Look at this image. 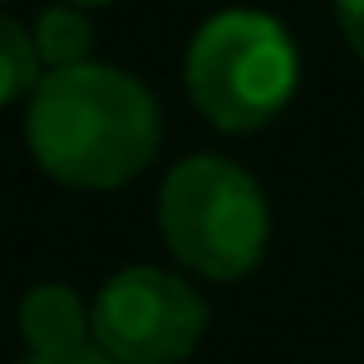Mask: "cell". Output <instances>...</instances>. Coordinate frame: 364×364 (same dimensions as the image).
<instances>
[{
	"label": "cell",
	"mask_w": 364,
	"mask_h": 364,
	"mask_svg": "<svg viewBox=\"0 0 364 364\" xmlns=\"http://www.w3.org/2000/svg\"><path fill=\"white\" fill-rule=\"evenodd\" d=\"M25 143L45 178L74 192H114L143 178L163 148L153 89L119 64L45 74L25 99Z\"/></svg>",
	"instance_id": "6da1fadb"
},
{
	"label": "cell",
	"mask_w": 364,
	"mask_h": 364,
	"mask_svg": "<svg viewBox=\"0 0 364 364\" xmlns=\"http://www.w3.org/2000/svg\"><path fill=\"white\" fill-rule=\"evenodd\" d=\"M182 84L217 133H256L291 109L301 89V50L276 15L232 5L192 30Z\"/></svg>",
	"instance_id": "7a4b0ae2"
},
{
	"label": "cell",
	"mask_w": 364,
	"mask_h": 364,
	"mask_svg": "<svg viewBox=\"0 0 364 364\" xmlns=\"http://www.w3.org/2000/svg\"><path fill=\"white\" fill-rule=\"evenodd\" d=\"M158 232L202 281H246L271 246V202L261 182L227 153H192L158 187Z\"/></svg>",
	"instance_id": "3957f363"
},
{
	"label": "cell",
	"mask_w": 364,
	"mask_h": 364,
	"mask_svg": "<svg viewBox=\"0 0 364 364\" xmlns=\"http://www.w3.org/2000/svg\"><path fill=\"white\" fill-rule=\"evenodd\" d=\"M94 310V350L119 364H182L197 355L207 335V301L202 291L163 266H123L114 271Z\"/></svg>",
	"instance_id": "277c9868"
},
{
	"label": "cell",
	"mask_w": 364,
	"mask_h": 364,
	"mask_svg": "<svg viewBox=\"0 0 364 364\" xmlns=\"http://www.w3.org/2000/svg\"><path fill=\"white\" fill-rule=\"evenodd\" d=\"M15 325H20L25 350L40 355V360H60V355L94 350V310H89V301L74 286H64V281L30 286L20 296Z\"/></svg>",
	"instance_id": "5b68a950"
},
{
	"label": "cell",
	"mask_w": 364,
	"mask_h": 364,
	"mask_svg": "<svg viewBox=\"0 0 364 364\" xmlns=\"http://www.w3.org/2000/svg\"><path fill=\"white\" fill-rule=\"evenodd\" d=\"M35 35V55L45 64V74H60V69H79V64L94 60V25H89V10L79 5H45L30 25Z\"/></svg>",
	"instance_id": "8992f818"
},
{
	"label": "cell",
	"mask_w": 364,
	"mask_h": 364,
	"mask_svg": "<svg viewBox=\"0 0 364 364\" xmlns=\"http://www.w3.org/2000/svg\"><path fill=\"white\" fill-rule=\"evenodd\" d=\"M40 79H45V64L35 55V35L0 10V109L15 99H30Z\"/></svg>",
	"instance_id": "52a82bcc"
},
{
	"label": "cell",
	"mask_w": 364,
	"mask_h": 364,
	"mask_svg": "<svg viewBox=\"0 0 364 364\" xmlns=\"http://www.w3.org/2000/svg\"><path fill=\"white\" fill-rule=\"evenodd\" d=\"M335 20H340L345 45L364 60V0H335Z\"/></svg>",
	"instance_id": "ba28073f"
},
{
	"label": "cell",
	"mask_w": 364,
	"mask_h": 364,
	"mask_svg": "<svg viewBox=\"0 0 364 364\" xmlns=\"http://www.w3.org/2000/svg\"><path fill=\"white\" fill-rule=\"evenodd\" d=\"M20 364H119V360H109L104 350H79V355H60V360H40V355H30V360H20Z\"/></svg>",
	"instance_id": "9c48e42d"
},
{
	"label": "cell",
	"mask_w": 364,
	"mask_h": 364,
	"mask_svg": "<svg viewBox=\"0 0 364 364\" xmlns=\"http://www.w3.org/2000/svg\"><path fill=\"white\" fill-rule=\"evenodd\" d=\"M60 5H79V10H94V5H114V0H60Z\"/></svg>",
	"instance_id": "30bf717a"
}]
</instances>
